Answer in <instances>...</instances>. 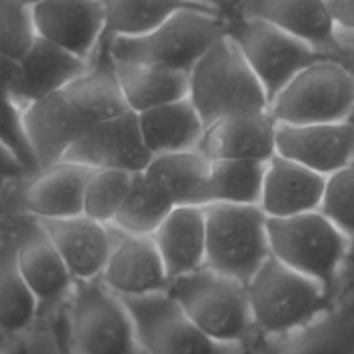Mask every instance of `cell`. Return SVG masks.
I'll return each mask as SVG.
<instances>
[{
  "mask_svg": "<svg viewBox=\"0 0 354 354\" xmlns=\"http://www.w3.org/2000/svg\"><path fill=\"white\" fill-rule=\"evenodd\" d=\"M168 294L213 341L252 351L261 342L242 280L204 266L171 280Z\"/></svg>",
  "mask_w": 354,
  "mask_h": 354,
  "instance_id": "1",
  "label": "cell"
},
{
  "mask_svg": "<svg viewBox=\"0 0 354 354\" xmlns=\"http://www.w3.org/2000/svg\"><path fill=\"white\" fill-rule=\"evenodd\" d=\"M252 320L261 341H279L327 313L339 296L270 256L248 282Z\"/></svg>",
  "mask_w": 354,
  "mask_h": 354,
  "instance_id": "2",
  "label": "cell"
},
{
  "mask_svg": "<svg viewBox=\"0 0 354 354\" xmlns=\"http://www.w3.org/2000/svg\"><path fill=\"white\" fill-rule=\"evenodd\" d=\"M268 242L273 258L317 280L328 292L342 294L353 241L320 211L268 218Z\"/></svg>",
  "mask_w": 354,
  "mask_h": 354,
  "instance_id": "3",
  "label": "cell"
},
{
  "mask_svg": "<svg viewBox=\"0 0 354 354\" xmlns=\"http://www.w3.org/2000/svg\"><path fill=\"white\" fill-rule=\"evenodd\" d=\"M189 99L206 127L225 116L270 109L265 86L227 33L190 69Z\"/></svg>",
  "mask_w": 354,
  "mask_h": 354,
  "instance_id": "4",
  "label": "cell"
},
{
  "mask_svg": "<svg viewBox=\"0 0 354 354\" xmlns=\"http://www.w3.org/2000/svg\"><path fill=\"white\" fill-rule=\"evenodd\" d=\"M61 328L71 354H144L127 304L100 279L76 280Z\"/></svg>",
  "mask_w": 354,
  "mask_h": 354,
  "instance_id": "5",
  "label": "cell"
},
{
  "mask_svg": "<svg viewBox=\"0 0 354 354\" xmlns=\"http://www.w3.org/2000/svg\"><path fill=\"white\" fill-rule=\"evenodd\" d=\"M227 33V16L183 9L138 37L106 40L116 62H145L190 71L204 52Z\"/></svg>",
  "mask_w": 354,
  "mask_h": 354,
  "instance_id": "6",
  "label": "cell"
},
{
  "mask_svg": "<svg viewBox=\"0 0 354 354\" xmlns=\"http://www.w3.org/2000/svg\"><path fill=\"white\" fill-rule=\"evenodd\" d=\"M277 123L311 124L354 116V68L342 59H324L294 76L270 102Z\"/></svg>",
  "mask_w": 354,
  "mask_h": 354,
  "instance_id": "7",
  "label": "cell"
},
{
  "mask_svg": "<svg viewBox=\"0 0 354 354\" xmlns=\"http://www.w3.org/2000/svg\"><path fill=\"white\" fill-rule=\"evenodd\" d=\"M206 213V266L248 283L272 256L268 216L259 206L211 203Z\"/></svg>",
  "mask_w": 354,
  "mask_h": 354,
  "instance_id": "8",
  "label": "cell"
},
{
  "mask_svg": "<svg viewBox=\"0 0 354 354\" xmlns=\"http://www.w3.org/2000/svg\"><path fill=\"white\" fill-rule=\"evenodd\" d=\"M225 16L227 35L248 59L249 66L265 86L270 102L294 76L299 75L308 66L324 59H341L311 47L306 41L266 21L239 16L234 12H227Z\"/></svg>",
  "mask_w": 354,
  "mask_h": 354,
  "instance_id": "9",
  "label": "cell"
},
{
  "mask_svg": "<svg viewBox=\"0 0 354 354\" xmlns=\"http://www.w3.org/2000/svg\"><path fill=\"white\" fill-rule=\"evenodd\" d=\"M0 221L16 241L21 272L40 308L38 320H54L64 311L76 280L40 218L14 213L0 216Z\"/></svg>",
  "mask_w": 354,
  "mask_h": 354,
  "instance_id": "10",
  "label": "cell"
},
{
  "mask_svg": "<svg viewBox=\"0 0 354 354\" xmlns=\"http://www.w3.org/2000/svg\"><path fill=\"white\" fill-rule=\"evenodd\" d=\"M133 320L144 354H252L204 334L168 292L121 297Z\"/></svg>",
  "mask_w": 354,
  "mask_h": 354,
  "instance_id": "11",
  "label": "cell"
},
{
  "mask_svg": "<svg viewBox=\"0 0 354 354\" xmlns=\"http://www.w3.org/2000/svg\"><path fill=\"white\" fill-rule=\"evenodd\" d=\"M92 168L61 161L26 175L14 183L0 203V216L31 214L40 220L69 218L83 213V197Z\"/></svg>",
  "mask_w": 354,
  "mask_h": 354,
  "instance_id": "12",
  "label": "cell"
},
{
  "mask_svg": "<svg viewBox=\"0 0 354 354\" xmlns=\"http://www.w3.org/2000/svg\"><path fill=\"white\" fill-rule=\"evenodd\" d=\"M227 12L266 21L354 66V54L342 40L327 0H235Z\"/></svg>",
  "mask_w": 354,
  "mask_h": 354,
  "instance_id": "13",
  "label": "cell"
},
{
  "mask_svg": "<svg viewBox=\"0 0 354 354\" xmlns=\"http://www.w3.org/2000/svg\"><path fill=\"white\" fill-rule=\"evenodd\" d=\"M154 156L145 145L138 114L124 111L109 120L92 124L66 154L64 161L92 169L144 171Z\"/></svg>",
  "mask_w": 354,
  "mask_h": 354,
  "instance_id": "14",
  "label": "cell"
},
{
  "mask_svg": "<svg viewBox=\"0 0 354 354\" xmlns=\"http://www.w3.org/2000/svg\"><path fill=\"white\" fill-rule=\"evenodd\" d=\"M109 258L100 282L120 297H140L168 292L171 283L152 235L124 232L111 225Z\"/></svg>",
  "mask_w": 354,
  "mask_h": 354,
  "instance_id": "15",
  "label": "cell"
},
{
  "mask_svg": "<svg viewBox=\"0 0 354 354\" xmlns=\"http://www.w3.org/2000/svg\"><path fill=\"white\" fill-rule=\"evenodd\" d=\"M277 154L328 176L354 161V120L277 124Z\"/></svg>",
  "mask_w": 354,
  "mask_h": 354,
  "instance_id": "16",
  "label": "cell"
},
{
  "mask_svg": "<svg viewBox=\"0 0 354 354\" xmlns=\"http://www.w3.org/2000/svg\"><path fill=\"white\" fill-rule=\"evenodd\" d=\"M38 37L92 62L106 33L100 0H45L33 6Z\"/></svg>",
  "mask_w": 354,
  "mask_h": 354,
  "instance_id": "17",
  "label": "cell"
},
{
  "mask_svg": "<svg viewBox=\"0 0 354 354\" xmlns=\"http://www.w3.org/2000/svg\"><path fill=\"white\" fill-rule=\"evenodd\" d=\"M277 124L270 109L220 118L207 124L197 151L209 161L252 159L268 162L277 154Z\"/></svg>",
  "mask_w": 354,
  "mask_h": 354,
  "instance_id": "18",
  "label": "cell"
},
{
  "mask_svg": "<svg viewBox=\"0 0 354 354\" xmlns=\"http://www.w3.org/2000/svg\"><path fill=\"white\" fill-rule=\"evenodd\" d=\"M24 124L40 169L64 161L71 145L92 127L64 90L24 107Z\"/></svg>",
  "mask_w": 354,
  "mask_h": 354,
  "instance_id": "19",
  "label": "cell"
},
{
  "mask_svg": "<svg viewBox=\"0 0 354 354\" xmlns=\"http://www.w3.org/2000/svg\"><path fill=\"white\" fill-rule=\"evenodd\" d=\"M261 354H354V280H344V290L334 306L301 330L261 341Z\"/></svg>",
  "mask_w": 354,
  "mask_h": 354,
  "instance_id": "20",
  "label": "cell"
},
{
  "mask_svg": "<svg viewBox=\"0 0 354 354\" xmlns=\"http://www.w3.org/2000/svg\"><path fill=\"white\" fill-rule=\"evenodd\" d=\"M327 176L275 154L266 162L259 207L268 218H287L320 209Z\"/></svg>",
  "mask_w": 354,
  "mask_h": 354,
  "instance_id": "21",
  "label": "cell"
},
{
  "mask_svg": "<svg viewBox=\"0 0 354 354\" xmlns=\"http://www.w3.org/2000/svg\"><path fill=\"white\" fill-rule=\"evenodd\" d=\"M75 280L99 279L109 258L111 225L86 214L41 220Z\"/></svg>",
  "mask_w": 354,
  "mask_h": 354,
  "instance_id": "22",
  "label": "cell"
},
{
  "mask_svg": "<svg viewBox=\"0 0 354 354\" xmlns=\"http://www.w3.org/2000/svg\"><path fill=\"white\" fill-rule=\"evenodd\" d=\"M88 68V61L38 37L19 61V80L12 99L24 109L44 97L64 90Z\"/></svg>",
  "mask_w": 354,
  "mask_h": 354,
  "instance_id": "23",
  "label": "cell"
},
{
  "mask_svg": "<svg viewBox=\"0 0 354 354\" xmlns=\"http://www.w3.org/2000/svg\"><path fill=\"white\" fill-rule=\"evenodd\" d=\"M169 280L206 266V213L203 206H176L152 234Z\"/></svg>",
  "mask_w": 354,
  "mask_h": 354,
  "instance_id": "24",
  "label": "cell"
},
{
  "mask_svg": "<svg viewBox=\"0 0 354 354\" xmlns=\"http://www.w3.org/2000/svg\"><path fill=\"white\" fill-rule=\"evenodd\" d=\"M73 106L90 124L109 120L128 109L116 75V62L111 55L109 44H100L90 68L64 88Z\"/></svg>",
  "mask_w": 354,
  "mask_h": 354,
  "instance_id": "25",
  "label": "cell"
},
{
  "mask_svg": "<svg viewBox=\"0 0 354 354\" xmlns=\"http://www.w3.org/2000/svg\"><path fill=\"white\" fill-rule=\"evenodd\" d=\"M38 318V301L21 272L16 241L6 228L0 239V344L26 334Z\"/></svg>",
  "mask_w": 354,
  "mask_h": 354,
  "instance_id": "26",
  "label": "cell"
},
{
  "mask_svg": "<svg viewBox=\"0 0 354 354\" xmlns=\"http://www.w3.org/2000/svg\"><path fill=\"white\" fill-rule=\"evenodd\" d=\"M142 137L152 156L197 151L206 124L189 97L138 114Z\"/></svg>",
  "mask_w": 354,
  "mask_h": 354,
  "instance_id": "27",
  "label": "cell"
},
{
  "mask_svg": "<svg viewBox=\"0 0 354 354\" xmlns=\"http://www.w3.org/2000/svg\"><path fill=\"white\" fill-rule=\"evenodd\" d=\"M189 73L145 62H116L124 102L137 114L189 97Z\"/></svg>",
  "mask_w": 354,
  "mask_h": 354,
  "instance_id": "28",
  "label": "cell"
},
{
  "mask_svg": "<svg viewBox=\"0 0 354 354\" xmlns=\"http://www.w3.org/2000/svg\"><path fill=\"white\" fill-rule=\"evenodd\" d=\"M145 171L165 187L175 206L209 204L211 161L199 151L154 156Z\"/></svg>",
  "mask_w": 354,
  "mask_h": 354,
  "instance_id": "29",
  "label": "cell"
},
{
  "mask_svg": "<svg viewBox=\"0 0 354 354\" xmlns=\"http://www.w3.org/2000/svg\"><path fill=\"white\" fill-rule=\"evenodd\" d=\"M106 12L104 40L114 37H138L165 23L183 9L218 12L190 0H100ZM223 14V12H218ZM102 40V41H104Z\"/></svg>",
  "mask_w": 354,
  "mask_h": 354,
  "instance_id": "30",
  "label": "cell"
},
{
  "mask_svg": "<svg viewBox=\"0 0 354 354\" xmlns=\"http://www.w3.org/2000/svg\"><path fill=\"white\" fill-rule=\"evenodd\" d=\"M175 203L165 187L144 169L135 173L133 183L113 225L130 234L152 235L173 211Z\"/></svg>",
  "mask_w": 354,
  "mask_h": 354,
  "instance_id": "31",
  "label": "cell"
},
{
  "mask_svg": "<svg viewBox=\"0 0 354 354\" xmlns=\"http://www.w3.org/2000/svg\"><path fill=\"white\" fill-rule=\"evenodd\" d=\"M266 162L252 159L211 161L209 204L259 206L265 183Z\"/></svg>",
  "mask_w": 354,
  "mask_h": 354,
  "instance_id": "32",
  "label": "cell"
},
{
  "mask_svg": "<svg viewBox=\"0 0 354 354\" xmlns=\"http://www.w3.org/2000/svg\"><path fill=\"white\" fill-rule=\"evenodd\" d=\"M135 173L123 169H93L86 182L83 214L113 225L133 183Z\"/></svg>",
  "mask_w": 354,
  "mask_h": 354,
  "instance_id": "33",
  "label": "cell"
},
{
  "mask_svg": "<svg viewBox=\"0 0 354 354\" xmlns=\"http://www.w3.org/2000/svg\"><path fill=\"white\" fill-rule=\"evenodd\" d=\"M37 38L33 6L24 0H0V54L21 61Z\"/></svg>",
  "mask_w": 354,
  "mask_h": 354,
  "instance_id": "34",
  "label": "cell"
},
{
  "mask_svg": "<svg viewBox=\"0 0 354 354\" xmlns=\"http://www.w3.org/2000/svg\"><path fill=\"white\" fill-rule=\"evenodd\" d=\"M318 211L354 242V161L327 176Z\"/></svg>",
  "mask_w": 354,
  "mask_h": 354,
  "instance_id": "35",
  "label": "cell"
},
{
  "mask_svg": "<svg viewBox=\"0 0 354 354\" xmlns=\"http://www.w3.org/2000/svg\"><path fill=\"white\" fill-rule=\"evenodd\" d=\"M0 144L19 159L30 175L40 169L28 140L24 109L9 95H0Z\"/></svg>",
  "mask_w": 354,
  "mask_h": 354,
  "instance_id": "36",
  "label": "cell"
},
{
  "mask_svg": "<svg viewBox=\"0 0 354 354\" xmlns=\"http://www.w3.org/2000/svg\"><path fill=\"white\" fill-rule=\"evenodd\" d=\"M26 175H30V173H28L26 168L21 165L19 159H17L9 149H6L0 144V203H2L7 190H9L14 183L23 180Z\"/></svg>",
  "mask_w": 354,
  "mask_h": 354,
  "instance_id": "37",
  "label": "cell"
},
{
  "mask_svg": "<svg viewBox=\"0 0 354 354\" xmlns=\"http://www.w3.org/2000/svg\"><path fill=\"white\" fill-rule=\"evenodd\" d=\"M341 33H354V0H327Z\"/></svg>",
  "mask_w": 354,
  "mask_h": 354,
  "instance_id": "38",
  "label": "cell"
},
{
  "mask_svg": "<svg viewBox=\"0 0 354 354\" xmlns=\"http://www.w3.org/2000/svg\"><path fill=\"white\" fill-rule=\"evenodd\" d=\"M19 80V61L0 54V95H14Z\"/></svg>",
  "mask_w": 354,
  "mask_h": 354,
  "instance_id": "39",
  "label": "cell"
},
{
  "mask_svg": "<svg viewBox=\"0 0 354 354\" xmlns=\"http://www.w3.org/2000/svg\"><path fill=\"white\" fill-rule=\"evenodd\" d=\"M190 2H196L199 3V6L209 7V9L225 14L232 6H234L235 0H190Z\"/></svg>",
  "mask_w": 354,
  "mask_h": 354,
  "instance_id": "40",
  "label": "cell"
},
{
  "mask_svg": "<svg viewBox=\"0 0 354 354\" xmlns=\"http://www.w3.org/2000/svg\"><path fill=\"white\" fill-rule=\"evenodd\" d=\"M344 280H354V242H353V251H351V256H349L348 266H346Z\"/></svg>",
  "mask_w": 354,
  "mask_h": 354,
  "instance_id": "41",
  "label": "cell"
},
{
  "mask_svg": "<svg viewBox=\"0 0 354 354\" xmlns=\"http://www.w3.org/2000/svg\"><path fill=\"white\" fill-rule=\"evenodd\" d=\"M342 35V40H344V44L348 45L349 50L354 54V33H341Z\"/></svg>",
  "mask_w": 354,
  "mask_h": 354,
  "instance_id": "42",
  "label": "cell"
},
{
  "mask_svg": "<svg viewBox=\"0 0 354 354\" xmlns=\"http://www.w3.org/2000/svg\"><path fill=\"white\" fill-rule=\"evenodd\" d=\"M59 327H61V317H59ZM61 354H71L69 353L68 346L64 342V335H62V328H61Z\"/></svg>",
  "mask_w": 354,
  "mask_h": 354,
  "instance_id": "43",
  "label": "cell"
},
{
  "mask_svg": "<svg viewBox=\"0 0 354 354\" xmlns=\"http://www.w3.org/2000/svg\"><path fill=\"white\" fill-rule=\"evenodd\" d=\"M26 3H30V6H37V3L40 2H45V0H24Z\"/></svg>",
  "mask_w": 354,
  "mask_h": 354,
  "instance_id": "44",
  "label": "cell"
},
{
  "mask_svg": "<svg viewBox=\"0 0 354 354\" xmlns=\"http://www.w3.org/2000/svg\"><path fill=\"white\" fill-rule=\"evenodd\" d=\"M3 235H6V227H3V223L0 221V239H2Z\"/></svg>",
  "mask_w": 354,
  "mask_h": 354,
  "instance_id": "45",
  "label": "cell"
},
{
  "mask_svg": "<svg viewBox=\"0 0 354 354\" xmlns=\"http://www.w3.org/2000/svg\"><path fill=\"white\" fill-rule=\"evenodd\" d=\"M353 120H354V116H353Z\"/></svg>",
  "mask_w": 354,
  "mask_h": 354,
  "instance_id": "46",
  "label": "cell"
}]
</instances>
